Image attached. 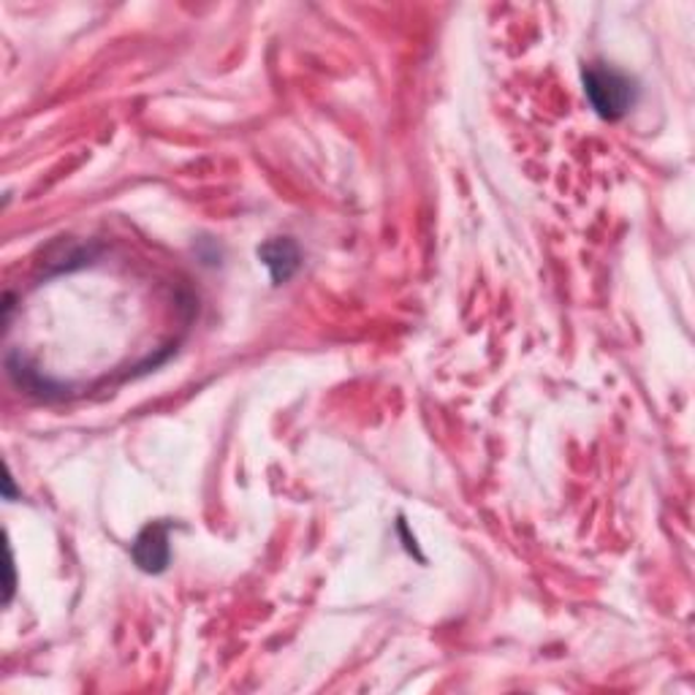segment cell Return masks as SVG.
<instances>
[{"label":"cell","instance_id":"6da1fadb","mask_svg":"<svg viewBox=\"0 0 695 695\" xmlns=\"http://www.w3.org/2000/svg\"><path fill=\"white\" fill-rule=\"evenodd\" d=\"M584 90L592 110L603 119H619L628 115L638 95L636 82L628 73L617 71L612 66H603V62L584 68Z\"/></svg>","mask_w":695,"mask_h":695},{"label":"cell","instance_id":"7a4b0ae2","mask_svg":"<svg viewBox=\"0 0 695 695\" xmlns=\"http://www.w3.org/2000/svg\"><path fill=\"white\" fill-rule=\"evenodd\" d=\"M134 560L145 573H161L167 571L169 560H172V549H169V524H147L134 540Z\"/></svg>","mask_w":695,"mask_h":695},{"label":"cell","instance_id":"3957f363","mask_svg":"<svg viewBox=\"0 0 695 695\" xmlns=\"http://www.w3.org/2000/svg\"><path fill=\"white\" fill-rule=\"evenodd\" d=\"M259 259L264 261V266L270 270L272 283L281 286V283L290 281L296 270H299V248H296L290 239H270L266 244L259 248Z\"/></svg>","mask_w":695,"mask_h":695}]
</instances>
